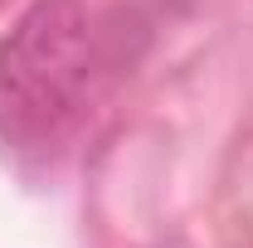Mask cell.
Listing matches in <instances>:
<instances>
[{
  "label": "cell",
  "instance_id": "1",
  "mask_svg": "<svg viewBox=\"0 0 253 248\" xmlns=\"http://www.w3.org/2000/svg\"><path fill=\"white\" fill-rule=\"evenodd\" d=\"M93 78V25L78 0H34L0 39V141L49 151L78 117Z\"/></svg>",
  "mask_w": 253,
  "mask_h": 248
}]
</instances>
